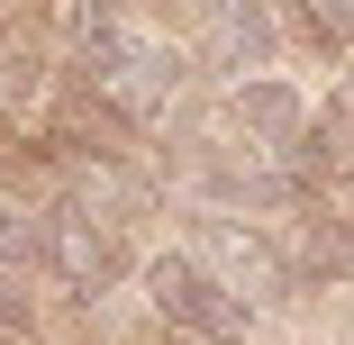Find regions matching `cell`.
<instances>
[{
	"label": "cell",
	"mask_w": 354,
	"mask_h": 345,
	"mask_svg": "<svg viewBox=\"0 0 354 345\" xmlns=\"http://www.w3.org/2000/svg\"><path fill=\"white\" fill-rule=\"evenodd\" d=\"M37 263L55 272L64 291H109L127 272V245L100 218H82V209H55V218H37Z\"/></svg>",
	"instance_id": "7a4b0ae2"
},
{
	"label": "cell",
	"mask_w": 354,
	"mask_h": 345,
	"mask_svg": "<svg viewBox=\"0 0 354 345\" xmlns=\"http://www.w3.org/2000/svg\"><path fill=\"white\" fill-rule=\"evenodd\" d=\"M227 118L245 127V146H263V155L309 146V100H300V82H281V73H245L227 91Z\"/></svg>",
	"instance_id": "3957f363"
},
{
	"label": "cell",
	"mask_w": 354,
	"mask_h": 345,
	"mask_svg": "<svg viewBox=\"0 0 354 345\" xmlns=\"http://www.w3.org/2000/svg\"><path fill=\"white\" fill-rule=\"evenodd\" d=\"M309 155H318V173L354 182V82H336V91L309 109Z\"/></svg>",
	"instance_id": "8992f818"
},
{
	"label": "cell",
	"mask_w": 354,
	"mask_h": 345,
	"mask_svg": "<svg viewBox=\"0 0 354 345\" xmlns=\"http://www.w3.org/2000/svg\"><path fill=\"white\" fill-rule=\"evenodd\" d=\"M10 254H37V227L19 209H0V263H10Z\"/></svg>",
	"instance_id": "ba28073f"
},
{
	"label": "cell",
	"mask_w": 354,
	"mask_h": 345,
	"mask_svg": "<svg viewBox=\"0 0 354 345\" xmlns=\"http://www.w3.org/2000/svg\"><path fill=\"white\" fill-rule=\"evenodd\" d=\"M0 336H28V291H10V272H0Z\"/></svg>",
	"instance_id": "9c48e42d"
},
{
	"label": "cell",
	"mask_w": 354,
	"mask_h": 345,
	"mask_svg": "<svg viewBox=\"0 0 354 345\" xmlns=\"http://www.w3.org/2000/svg\"><path fill=\"white\" fill-rule=\"evenodd\" d=\"M300 345H309V336H300Z\"/></svg>",
	"instance_id": "30bf717a"
},
{
	"label": "cell",
	"mask_w": 354,
	"mask_h": 345,
	"mask_svg": "<svg viewBox=\"0 0 354 345\" xmlns=\"http://www.w3.org/2000/svg\"><path fill=\"white\" fill-rule=\"evenodd\" d=\"M209 254H218V272H227V282L245 291L254 282V300H272L281 282H291V272H281V254L254 236V227H209Z\"/></svg>",
	"instance_id": "5b68a950"
},
{
	"label": "cell",
	"mask_w": 354,
	"mask_h": 345,
	"mask_svg": "<svg viewBox=\"0 0 354 345\" xmlns=\"http://www.w3.org/2000/svg\"><path fill=\"white\" fill-rule=\"evenodd\" d=\"M209 28H218V55L236 64V73H263L281 28H272V0H209Z\"/></svg>",
	"instance_id": "277c9868"
},
{
	"label": "cell",
	"mask_w": 354,
	"mask_h": 345,
	"mask_svg": "<svg viewBox=\"0 0 354 345\" xmlns=\"http://www.w3.org/2000/svg\"><path fill=\"white\" fill-rule=\"evenodd\" d=\"M136 282H146V309L182 345H245V327H254V300L227 282L218 263H200V254H146Z\"/></svg>",
	"instance_id": "6da1fadb"
},
{
	"label": "cell",
	"mask_w": 354,
	"mask_h": 345,
	"mask_svg": "<svg viewBox=\"0 0 354 345\" xmlns=\"http://www.w3.org/2000/svg\"><path fill=\"white\" fill-rule=\"evenodd\" d=\"M281 10L300 19V37L309 46H327V55H345L354 46V0H281Z\"/></svg>",
	"instance_id": "52a82bcc"
}]
</instances>
